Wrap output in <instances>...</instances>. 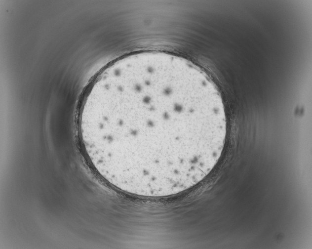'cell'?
<instances>
[{"label":"cell","mask_w":312,"mask_h":249,"mask_svg":"<svg viewBox=\"0 0 312 249\" xmlns=\"http://www.w3.org/2000/svg\"><path fill=\"white\" fill-rule=\"evenodd\" d=\"M93 168L120 190L145 197L174 195L202 181L224 149L221 96L198 66L160 52L134 54L94 81L78 117Z\"/></svg>","instance_id":"cell-1"}]
</instances>
